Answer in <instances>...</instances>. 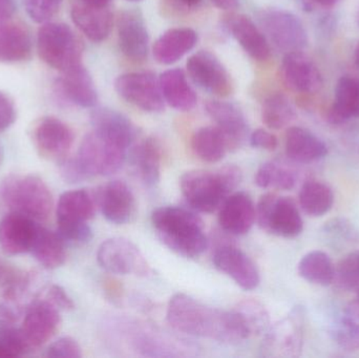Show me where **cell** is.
Here are the masks:
<instances>
[{
    "mask_svg": "<svg viewBox=\"0 0 359 358\" xmlns=\"http://www.w3.org/2000/svg\"><path fill=\"white\" fill-rule=\"evenodd\" d=\"M166 315L175 330L188 336L225 344H238L250 336L248 328L234 309L219 310L187 294L172 296Z\"/></svg>",
    "mask_w": 359,
    "mask_h": 358,
    "instance_id": "obj_1",
    "label": "cell"
},
{
    "mask_svg": "<svg viewBox=\"0 0 359 358\" xmlns=\"http://www.w3.org/2000/svg\"><path fill=\"white\" fill-rule=\"evenodd\" d=\"M109 333L128 350L149 357H186L196 350L186 340L147 322L117 315L109 321Z\"/></svg>",
    "mask_w": 359,
    "mask_h": 358,
    "instance_id": "obj_2",
    "label": "cell"
},
{
    "mask_svg": "<svg viewBox=\"0 0 359 358\" xmlns=\"http://www.w3.org/2000/svg\"><path fill=\"white\" fill-rule=\"evenodd\" d=\"M151 223L161 241L184 258H198L208 247L204 223L191 210L177 206L157 208Z\"/></svg>",
    "mask_w": 359,
    "mask_h": 358,
    "instance_id": "obj_3",
    "label": "cell"
},
{
    "mask_svg": "<svg viewBox=\"0 0 359 358\" xmlns=\"http://www.w3.org/2000/svg\"><path fill=\"white\" fill-rule=\"evenodd\" d=\"M242 172L236 165H226L215 172L190 170L181 177L180 186L187 203L194 209L211 214L221 207L238 188Z\"/></svg>",
    "mask_w": 359,
    "mask_h": 358,
    "instance_id": "obj_4",
    "label": "cell"
},
{
    "mask_svg": "<svg viewBox=\"0 0 359 358\" xmlns=\"http://www.w3.org/2000/svg\"><path fill=\"white\" fill-rule=\"evenodd\" d=\"M1 197L13 212L35 221L48 220L52 212V193L41 178L33 174L6 178L1 186Z\"/></svg>",
    "mask_w": 359,
    "mask_h": 358,
    "instance_id": "obj_5",
    "label": "cell"
},
{
    "mask_svg": "<svg viewBox=\"0 0 359 358\" xmlns=\"http://www.w3.org/2000/svg\"><path fill=\"white\" fill-rule=\"evenodd\" d=\"M37 52L44 63L61 73L82 64L83 46L65 23L46 22L40 27Z\"/></svg>",
    "mask_w": 359,
    "mask_h": 358,
    "instance_id": "obj_6",
    "label": "cell"
},
{
    "mask_svg": "<svg viewBox=\"0 0 359 358\" xmlns=\"http://www.w3.org/2000/svg\"><path fill=\"white\" fill-rule=\"evenodd\" d=\"M128 149L93 130L86 135L74 159L86 179L96 176H111L123 165Z\"/></svg>",
    "mask_w": 359,
    "mask_h": 358,
    "instance_id": "obj_7",
    "label": "cell"
},
{
    "mask_svg": "<svg viewBox=\"0 0 359 358\" xmlns=\"http://www.w3.org/2000/svg\"><path fill=\"white\" fill-rule=\"evenodd\" d=\"M257 221L264 230L287 239L301 235L304 228L303 219L294 201L271 193L259 199Z\"/></svg>",
    "mask_w": 359,
    "mask_h": 358,
    "instance_id": "obj_8",
    "label": "cell"
},
{
    "mask_svg": "<svg viewBox=\"0 0 359 358\" xmlns=\"http://www.w3.org/2000/svg\"><path fill=\"white\" fill-rule=\"evenodd\" d=\"M262 31L278 50L287 53L303 50L308 44V34L301 19L282 8H266L259 14Z\"/></svg>",
    "mask_w": 359,
    "mask_h": 358,
    "instance_id": "obj_9",
    "label": "cell"
},
{
    "mask_svg": "<svg viewBox=\"0 0 359 358\" xmlns=\"http://www.w3.org/2000/svg\"><path fill=\"white\" fill-rule=\"evenodd\" d=\"M305 317L303 309L295 307L284 319L270 326L262 344L265 357H297L303 350Z\"/></svg>",
    "mask_w": 359,
    "mask_h": 358,
    "instance_id": "obj_10",
    "label": "cell"
},
{
    "mask_svg": "<svg viewBox=\"0 0 359 358\" xmlns=\"http://www.w3.org/2000/svg\"><path fill=\"white\" fill-rule=\"evenodd\" d=\"M101 268L111 275L149 277L151 268L138 247L124 237H111L101 244L97 252Z\"/></svg>",
    "mask_w": 359,
    "mask_h": 358,
    "instance_id": "obj_11",
    "label": "cell"
},
{
    "mask_svg": "<svg viewBox=\"0 0 359 358\" xmlns=\"http://www.w3.org/2000/svg\"><path fill=\"white\" fill-rule=\"evenodd\" d=\"M116 92L124 100L145 113H162L165 107L159 78L151 71H133L120 75Z\"/></svg>",
    "mask_w": 359,
    "mask_h": 358,
    "instance_id": "obj_12",
    "label": "cell"
},
{
    "mask_svg": "<svg viewBox=\"0 0 359 358\" xmlns=\"http://www.w3.org/2000/svg\"><path fill=\"white\" fill-rule=\"evenodd\" d=\"M188 77L198 88L215 96L224 98L232 92V82L226 67L215 54L200 50L188 59Z\"/></svg>",
    "mask_w": 359,
    "mask_h": 358,
    "instance_id": "obj_13",
    "label": "cell"
},
{
    "mask_svg": "<svg viewBox=\"0 0 359 358\" xmlns=\"http://www.w3.org/2000/svg\"><path fill=\"white\" fill-rule=\"evenodd\" d=\"M73 130L58 118H41L34 126L32 140L40 156L50 161H65L73 146Z\"/></svg>",
    "mask_w": 359,
    "mask_h": 358,
    "instance_id": "obj_14",
    "label": "cell"
},
{
    "mask_svg": "<svg viewBox=\"0 0 359 358\" xmlns=\"http://www.w3.org/2000/svg\"><path fill=\"white\" fill-rule=\"evenodd\" d=\"M280 77L287 88L299 94H316L322 90L324 83L320 69L303 50L285 54Z\"/></svg>",
    "mask_w": 359,
    "mask_h": 358,
    "instance_id": "obj_15",
    "label": "cell"
},
{
    "mask_svg": "<svg viewBox=\"0 0 359 358\" xmlns=\"http://www.w3.org/2000/svg\"><path fill=\"white\" fill-rule=\"evenodd\" d=\"M59 309L46 300L34 303L25 313L21 334L29 351L38 349L52 340L60 326Z\"/></svg>",
    "mask_w": 359,
    "mask_h": 358,
    "instance_id": "obj_16",
    "label": "cell"
},
{
    "mask_svg": "<svg viewBox=\"0 0 359 358\" xmlns=\"http://www.w3.org/2000/svg\"><path fill=\"white\" fill-rule=\"evenodd\" d=\"M118 44L122 54L134 61L142 62L149 52V35L142 15L137 11H124L117 19Z\"/></svg>",
    "mask_w": 359,
    "mask_h": 358,
    "instance_id": "obj_17",
    "label": "cell"
},
{
    "mask_svg": "<svg viewBox=\"0 0 359 358\" xmlns=\"http://www.w3.org/2000/svg\"><path fill=\"white\" fill-rule=\"evenodd\" d=\"M213 264L217 270L231 277L244 290H253L259 285L261 277L257 265L234 246L217 247L213 254Z\"/></svg>",
    "mask_w": 359,
    "mask_h": 358,
    "instance_id": "obj_18",
    "label": "cell"
},
{
    "mask_svg": "<svg viewBox=\"0 0 359 358\" xmlns=\"http://www.w3.org/2000/svg\"><path fill=\"white\" fill-rule=\"evenodd\" d=\"M97 202L104 218L113 224H126L136 216V198L123 181L115 180L105 184L97 195Z\"/></svg>",
    "mask_w": 359,
    "mask_h": 358,
    "instance_id": "obj_19",
    "label": "cell"
},
{
    "mask_svg": "<svg viewBox=\"0 0 359 358\" xmlns=\"http://www.w3.org/2000/svg\"><path fill=\"white\" fill-rule=\"evenodd\" d=\"M205 111L223 132L228 149L233 151L244 144L248 136V123L240 107L227 101L210 100L205 105Z\"/></svg>",
    "mask_w": 359,
    "mask_h": 358,
    "instance_id": "obj_20",
    "label": "cell"
},
{
    "mask_svg": "<svg viewBox=\"0 0 359 358\" xmlns=\"http://www.w3.org/2000/svg\"><path fill=\"white\" fill-rule=\"evenodd\" d=\"M39 227L35 220L13 212L0 221V247L10 256L27 254L33 248Z\"/></svg>",
    "mask_w": 359,
    "mask_h": 358,
    "instance_id": "obj_21",
    "label": "cell"
},
{
    "mask_svg": "<svg viewBox=\"0 0 359 358\" xmlns=\"http://www.w3.org/2000/svg\"><path fill=\"white\" fill-rule=\"evenodd\" d=\"M226 29L243 50L255 60L264 62L271 56V48L261 27L250 17L243 14L228 15L224 20Z\"/></svg>",
    "mask_w": 359,
    "mask_h": 358,
    "instance_id": "obj_22",
    "label": "cell"
},
{
    "mask_svg": "<svg viewBox=\"0 0 359 358\" xmlns=\"http://www.w3.org/2000/svg\"><path fill=\"white\" fill-rule=\"evenodd\" d=\"M255 221L257 207L250 195L244 191L231 193L219 207V226L230 235H246Z\"/></svg>",
    "mask_w": 359,
    "mask_h": 358,
    "instance_id": "obj_23",
    "label": "cell"
},
{
    "mask_svg": "<svg viewBox=\"0 0 359 358\" xmlns=\"http://www.w3.org/2000/svg\"><path fill=\"white\" fill-rule=\"evenodd\" d=\"M90 122L94 132L126 149L138 137V128L134 122L115 109L107 107L94 109Z\"/></svg>",
    "mask_w": 359,
    "mask_h": 358,
    "instance_id": "obj_24",
    "label": "cell"
},
{
    "mask_svg": "<svg viewBox=\"0 0 359 358\" xmlns=\"http://www.w3.org/2000/svg\"><path fill=\"white\" fill-rule=\"evenodd\" d=\"M56 86L62 98L72 104L92 109L98 102L94 80L83 64L62 73Z\"/></svg>",
    "mask_w": 359,
    "mask_h": 358,
    "instance_id": "obj_25",
    "label": "cell"
},
{
    "mask_svg": "<svg viewBox=\"0 0 359 358\" xmlns=\"http://www.w3.org/2000/svg\"><path fill=\"white\" fill-rule=\"evenodd\" d=\"M130 164L139 180L147 187H155L161 179L162 147L153 137L139 141L130 155Z\"/></svg>",
    "mask_w": 359,
    "mask_h": 358,
    "instance_id": "obj_26",
    "label": "cell"
},
{
    "mask_svg": "<svg viewBox=\"0 0 359 358\" xmlns=\"http://www.w3.org/2000/svg\"><path fill=\"white\" fill-rule=\"evenodd\" d=\"M74 25L93 42H102L109 37L114 25V15L109 8H95L83 2L74 4L71 11Z\"/></svg>",
    "mask_w": 359,
    "mask_h": 358,
    "instance_id": "obj_27",
    "label": "cell"
},
{
    "mask_svg": "<svg viewBox=\"0 0 359 358\" xmlns=\"http://www.w3.org/2000/svg\"><path fill=\"white\" fill-rule=\"evenodd\" d=\"M198 42V34L189 27H175L164 32L153 46V54L160 64L178 62L194 50Z\"/></svg>",
    "mask_w": 359,
    "mask_h": 358,
    "instance_id": "obj_28",
    "label": "cell"
},
{
    "mask_svg": "<svg viewBox=\"0 0 359 358\" xmlns=\"http://www.w3.org/2000/svg\"><path fill=\"white\" fill-rule=\"evenodd\" d=\"M31 34L25 25L8 20L0 21V63H20L32 55Z\"/></svg>",
    "mask_w": 359,
    "mask_h": 358,
    "instance_id": "obj_29",
    "label": "cell"
},
{
    "mask_svg": "<svg viewBox=\"0 0 359 358\" xmlns=\"http://www.w3.org/2000/svg\"><path fill=\"white\" fill-rule=\"evenodd\" d=\"M285 149L289 159L304 164L324 159L328 153V147L322 139L299 126L287 130Z\"/></svg>",
    "mask_w": 359,
    "mask_h": 358,
    "instance_id": "obj_30",
    "label": "cell"
},
{
    "mask_svg": "<svg viewBox=\"0 0 359 358\" xmlns=\"http://www.w3.org/2000/svg\"><path fill=\"white\" fill-rule=\"evenodd\" d=\"M96 198L88 189L65 191L57 204V224L88 223L94 216L98 204Z\"/></svg>",
    "mask_w": 359,
    "mask_h": 358,
    "instance_id": "obj_31",
    "label": "cell"
},
{
    "mask_svg": "<svg viewBox=\"0 0 359 358\" xmlns=\"http://www.w3.org/2000/svg\"><path fill=\"white\" fill-rule=\"evenodd\" d=\"M159 81L164 101L170 107L180 111H189L196 107L198 97L183 69H168L161 74Z\"/></svg>",
    "mask_w": 359,
    "mask_h": 358,
    "instance_id": "obj_32",
    "label": "cell"
},
{
    "mask_svg": "<svg viewBox=\"0 0 359 358\" xmlns=\"http://www.w3.org/2000/svg\"><path fill=\"white\" fill-rule=\"evenodd\" d=\"M359 118V80L352 76H343L337 81L334 102L328 113L329 121L341 124Z\"/></svg>",
    "mask_w": 359,
    "mask_h": 358,
    "instance_id": "obj_33",
    "label": "cell"
},
{
    "mask_svg": "<svg viewBox=\"0 0 359 358\" xmlns=\"http://www.w3.org/2000/svg\"><path fill=\"white\" fill-rule=\"evenodd\" d=\"M31 252L38 263L46 269L59 268L67 260L65 241L58 233L43 227H39Z\"/></svg>",
    "mask_w": 359,
    "mask_h": 358,
    "instance_id": "obj_34",
    "label": "cell"
},
{
    "mask_svg": "<svg viewBox=\"0 0 359 358\" xmlns=\"http://www.w3.org/2000/svg\"><path fill=\"white\" fill-rule=\"evenodd\" d=\"M191 147L196 156L207 163H217L228 151L227 141L217 126H205L194 132Z\"/></svg>",
    "mask_w": 359,
    "mask_h": 358,
    "instance_id": "obj_35",
    "label": "cell"
},
{
    "mask_svg": "<svg viewBox=\"0 0 359 358\" xmlns=\"http://www.w3.org/2000/svg\"><path fill=\"white\" fill-rule=\"evenodd\" d=\"M299 200L305 214L318 218L330 212L334 203V195L328 185L320 181L310 180L302 186Z\"/></svg>",
    "mask_w": 359,
    "mask_h": 358,
    "instance_id": "obj_36",
    "label": "cell"
},
{
    "mask_svg": "<svg viewBox=\"0 0 359 358\" xmlns=\"http://www.w3.org/2000/svg\"><path fill=\"white\" fill-rule=\"evenodd\" d=\"M299 275L305 281L318 286H329L334 281L335 267L326 252L314 250L299 261Z\"/></svg>",
    "mask_w": 359,
    "mask_h": 358,
    "instance_id": "obj_37",
    "label": "cell"
},
{
    "mask_svg": "<svg viewBox=\"0 0 359 358\" xmlns=\"http://www.w3.org/2000/svg\"><path fill=\"white\" fill-rule=\"evenodd\" d=\"M297 118V111L288 97L280 92L270 95L262 106V120L270 130H282Z\"/></svg>",
    "mask_w": 359,
    "mask_h": 358,
    "instance_id": "obj_38",
    "label": "cell"
},
{
    "mask_svg": "<svg viewBox=\"0 0 359 358\" xmlns=\"http://www.w3.org/2000/svg\"><path fill=\"white\" fill-rule=\"evenodd\" d=\"M297 177L294 170L278 162H266L255 174V183L261 188L290 191L295 186Z\"/></svg>",
    "mask_w": 359,
    "mask_h": 358,
    "instance_id": "obj_39",
    "label": "cell"
},
{
    "mask_svg": "<svg viewBox=\"0 0 359 358\" xmlns=\"http://www.w3.org/2000/svg\"><path fill=\"white\" fill-rule=\"evenodd\" d=\"M335 342L348 351L359 349V303H352L344 311L333 330Z\"/></svg>",
    "mask_w": 359,
    "mask_h": 358,
    "instance_id": "obj_40",
    "label": "cell"
},
{
    "mask_svg": "<svg viewBox=\"0 0 359 358\" xmlns=\"http://www.w3.org/2000/svg\"><path fill=\"white\" fill-rule=\"evenodd\" d=\"M234 310L242 317L250 336H261L269 329V312L259 301L247 298L238 303Z\"/></svg>",
    "mask_w": 359,
    "mask_h": 358,
    "instance_id": "obj_41",
    "label": "cell"
},
{
    "mask_svg": "<svg viewBox=\"0 0 359 358\" xmlns=\"http://www.w3.org/2000/svg\"><path fill=\"white\" fill-rule=\"evenodd\" d=\"M29 282L27 275L0 259V288L2 289V296L6 300L13 301L18 298L29 285Z\"/></svg>",
    "mask_w": 359,
    "mask_h": 358,
    "instance_id": "obj_42",
    "label": "cell"
},
{
    "mask_svg": "<svg viewBox=\"0 0 359 358\" xmlns=\"http://www.w3.org/2000/svg\"><path fill=\"white\" fill-rule=\"evenodd\" d=\"M333 283L344 290L359 289V252H351L337 264Z\"/></svg>",
    "mask_w": 359,
    "mask_h": 358,
    "instance_id": "obj_43",
    "label": "cell"
},
{
    "mask_svg": "<svg viewBox=\"0 0 359 358\" xmlns=\"http://www.w3.org/2000/svg\"><path fill=\"white\" fill-rule=\"evenodd\" d=\"M29 351L20 329L0 327V358L21 357Z\"/></svg>",
    "mask_w": 359,
    "mask_h": 358,
    "instance_id": "obj_44",
    "label": "cell"
},
{
    "mask_svg": "<svg viewBox=\"0 0 359 358\" xmlns=\"http://www.w3.org/2000/svg\"><path fill=\"white\" fill-rule=\"evenodd\" d=\"M63 0H23L27 14L36 23L50 22L58 13Z\"/></svg>",
    "mask_w": 359,
    "mask_h": 358,
    "instance_id": "obj_45",
    "label": "cell"
},
{
    "mask_svg": "<svg viewBox=\"0 0 359 358\" xmlns=\"http://www.w3.org/2000/svg\"><path fill=\"white\" fill-rule=\"evenodd\" d=\"M57 233L63 241L77 244L88 243L93 237V230L88 223L57 224Z\"/></svg>",
    "mask_w": 359,
    "mask_h": 358,
    "instance_id": "obj_46",
    "label": "cell"
},
{
    "mask_svg": "<svg viewBox=\"0 0 359 358\" xmlns=\"http://www.w3.org/2000/svg\"><path fill=\"white\" fill-rule=\"evenodd\" d=\"M46 355L53 358H80L82 357V350L77 340L63 336L48 347Z\"/></svg>",
    "mask_w": 359,
    "mask_h": 358,
    "instance_id": "obj_47",
    "label": "cell"
},
{
    "mask_svg": "<svg viewBox=\"0 0 359 358\" xmlns=\"http://www.w3.org/2000/svg\"><path fill=\"white\" fill-rule=\"evenodd\" d=\"M46 300L54 305L59 310L71 311L75 308L73 300L59 285H52L46 291Z\"/></svg>",
    "mask_w": 359,
    "mask_h": 358,
    "instance_id": "obj_48",
    "label": "cell"
},
{
    "mask_svg": "<svg viewBox=\"0 0 359 358\" xmlns=\"http://www.w3.org/2000/svg\"><path fill=\"white\" fill-rule=\"evenodd\" d=\"M16 120V109L10 96L0 92V132L8 130Z\"/></svg>",
    "mask_w": 359,
    "mask_h": 358,
    "instance_id": "obj_49",
    "label": "cell"
},
{
    "mask_svg": "<svg viewBox=\"0 0 359 358\" xmlns=\"http://www.w3.org/2000/svg\"><path fill=\"white\" fill-rule=\"evenodd\" d=\"M249 141H250L251 146L269 151H274L278 144V138L272 132H268L264 128L255 130L250 135Z\"/></svg>",
    "mask_w": 359,
    "mask_h": 358,
    "instance_id": "obj_50",
    "label": "cell"
},
{
    "mask_svg": "<svg viewBox=\"0 0 359 358\" xmlns=\"http://www.w3.org/2000/svg\"><path fill=\"white\" fill-rule=\"evenodd\" d=\"M18 319V313L6 306V305H0V327H11L14 325Z\"/></svg>",
    "mask_w": 359,
    "mask_h": 358,
    "instance_id": "obj_51",
    "label": "cell"
},
{
    "mask_svg": "<svg viewBox=\"0 0 359 358\" xmlns=\"http://www.w3.org/2000/svg\"><path fill=\"white\" fill-rule=\"evenodd\" d=\"M16 11L15 0H0V21L12 18Z\"/></svg>",
    "mask_w": 359,
    "mask_h": 358,
    "instance_id": "obj_52",
    "label": "cell"
},
{
    "mask_svg": "<svg viewBox=\"0 0 359 358\" xmlns=\"http://www.w3.org/2000/svg\"><path fill=\"white\" fill-rule=\"evenodd\" d=\"M175 6L181 8V10L189 11L198 8L202 0H170Z\"/></svg>",
    "mask_w": 359,
    "mask_h": 358,
    "instance_id": "obj_53",
    "label": "cell"
},
{
    "mask_svg": "<svg viewBox=\"0 0 359 358\" xmlns=\"http://www.w3.org/2000/svg\"><path fill=\"white\" fill-rule=\"evenodd\" d=\"M219 10L234 11L238 8V0H211Z\"/></svg>",
    "mask_w": 359,
    "mask_h": 358,
    "instance_id": "obj_54",
    "label": "cell"
},
{
    "mask_svg": "<svg viewBox=\"0 0 359 358\" xmlns=\"http://www.w3.org/2000/svg\"><path fill=\"white\" fill-rule=\"evenodd\" d=\"M107 291L109 292V296L113 298H118L121 296V285L118 282L114 281V280H109L107 282Z\"/></svg>",
    "mask_w": 359,
    "mask_h": 358,
    "instance_id": "obj_55",
    "label": "cell"
},
{
    "mask_svg": "<svg viewBox=\"0 0 359 358\" xmlns=\"http://www.w3.org/2000/svg\"><path fill=\"white\" fill-rule=\"evenodd\" d=\"M303 1L306 8H312L314 4L325 6V8H330V6H333L337 4V0H303Z\"/></svg>",
    "mask_w": 359,
    "mask_h": 358,
    "instance_id": "obj_56",
    "label": "cell"
},
{
    "mask_svg": "<svg viewBox=\"0 0 359 358\" xmlns=\"http://www.w3.org/2000/svg\"><path fill=\"white\" fill-rule=\"evenodd\" d=\"M79 1L95 8H109L111 0H79Z\"/></svg>",
    "mask_w": 359,
    "mask_h": 358,
    "instance_id": "obj_57",
    "label": "cell"
},
{
    "mask_svg": "<svg viewBox=\"0 0 359 358\" xmlns=\"http://www.w3.org/2000/svg\"><path fill=\"white\" fill-rule=\"evenodd\" d=\"M355 63L359 69V42L358 43V46H356L355 48Z\"/></svg>",
    "mask_w": 359,
    "mask_h": 358,
    "instance_id": "obj_58",
    "label": "cell"
},
{
    "mask_svg": "<svg viewBox=\"0 0 359 358\" xmlns=\"http://www.w3.org/2000/svg\"><path fill=\"white\" fill-rule=\"evenodd\" d=\"M356 20H358V27H359V10H358V17H356Z\"/></svg>",
    "mask_w": 359,
    "mask_h": 358,
    "instance_id": "obj_59",
    "label": "cell"
},
{
    "mask_svg": "<svg viewBox=\"0 0 359 358\" xmlns=\"http://www.w3.org/2000/svg\"><path fill=\"white\" fill-rule=\"evenodd\" d=\"M128 1H141V0H128Z\"/></svg>",
    "mask_w": 359,
    "mask_h": 358,
    "instance_id": "obj_60",
    "label": "cell"
},
{
    "mask_svg": "<svg viewBox=\"0 0 359 358\" xmlns=\"http://www.w3.org/2000/svg\"><path fill=\"white\" fill-rule=\"evenodd\" d=\"M358 291H359V289H358ZM358 302L359 303V292H358Z\"/></svg>",
    "mask_w": 359,
    "mask_h": 358,
    "instance_id": "obj_61",
    "label": "cell"
}]
</instances>
